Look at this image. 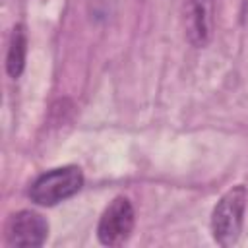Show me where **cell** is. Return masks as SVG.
<instances>
[{
  "label": "cell",
  "mask_w": 248,
  "mask_h": 248,
  "mask_svg": "<svg viewBox=\"0 0 248 248\" xmlns=\"http://www.w3.org/2000/svg\"><path fill=\"white\" fill-rule=\"evenodd\" d=\"M246 188L242 184L232 186L221 196L211 215V232L219 246H231L238 240L242 231V219L246 209Z\"/></svg>",
  "instance_id": "cell-1"
},
{
  "label": "cell",
  "mask_w": 248,
  "mask_h": 248,
  "mask_svg": "<svg viewBox=\"0 0 248 248\" xmlns=\"http://www.w3.org/2000/svg\"><path fill=\"white\" fill-rule=\"evenodd\" d=\"M81 186H83V174L79 167L74 165L58 167L35 178V182L29 188V198L39 205L50 207L78 194Z\"/></svg>",
  "instance_id": "cell-2"
},
{
  "label": "cell",
  "mask_w": 248,
  "mask_h": 248,
  "mask_svg": "<svg viewBox=\"0 0 248 248\" xmlns=\"http://www.w3.org/2000/svg\"><path fill=\"white\" fill-rule=\"evenodd\" d=\"M134 207L132 202L124 196L114 198L108 207L103 211L99 225H97V236L101 244L105 246H120L128 240L134 229Z\"/></svg>",
  "instance_id": "cell-3"
},
{
  "label": "cell",
  "mask_w": 248,
  "mask_h": 248,
  "mask_svg": "<svg viewBox=\"0 0 248 248\" xmlns=\"http://www.w3.org/2000/svg\"><path fill=\"white\" fill-rule=\"evenodd\" d=\"M48 236V223L43 215L23 209L10 217L6 225V242L10 246H41Z\"/></svg>",
  "instance_id": "cell-4"
},
{
  "label": "cell",
  "mask_w": 248,
  "mask_h": 248,
  "mask_svg": "<svg viewBox=\"0 0 248 248\" xmlns=\"http://www.w3.org/2000/svg\"><path fill=\"white\" fill-rule=\"evenodd\" d=\"M184 29L194 46H205L213 29V0H184Z\"/></svg>",
  "instance_id": "cell-5"
},
{
  "label": "cell",
  "mask_w": 248,
  "mask_h": 248,
  "mask_svg": "<svg viewBox=\"0 0 248 248\" xmlns=\"http://www.w3.org/2000/svg\"><path fill=\"white\" fill-rule=\"evenodd\" d=\"M25 54H27V35L23 25H16L10 37V46L6 54V70L12 78H19L25 66Z\"/></svg>",
  "instance_id": "cell-6"
}]
</instances>
